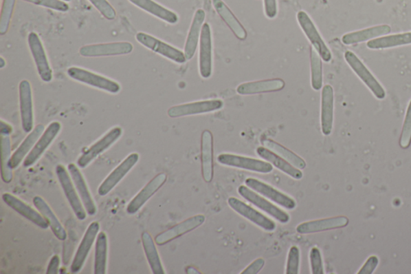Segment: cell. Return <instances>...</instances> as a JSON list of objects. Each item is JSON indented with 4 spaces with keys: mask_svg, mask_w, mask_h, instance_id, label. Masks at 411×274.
Here are the masks:
<instances>
[{
    "mask_svg": "<svg viewBox=\"0 0 411 274\" xmlns=\"http://www.w3.org/2000/svg\"><path fill=\"white\" fill-rule=\"evenodd\" d=\"M136 40L146 49L151 50L175 63L184 64L188 61L184 52L166 44L155 36L147 34V33L138 32L136 35Z\"/></svg>",
    "mask_w": 411,
    "mask_h": 274,
    "instance_id": "277c9868",
    "label": "cell"
},
{
    "mask_svg": "<svg viewBox=\"0 0 411 274\" xmlns=\"http://www.w3.org/2000/svg\"><path fill=\"white\" fill-rule=\"evenodd\" d=\"M201 166L203 180L211 182L214 178V138L208 129L201 137Z\"/></svg>",
    "mask_w": 411,
    "mask_h": 274,
    "instance_id": "603a6c76",
    "label": "cell"
},
{
    "mask_svg": "<svg viewBox=\"0 0 411 274\" xmlns=\"http://www.w3.org/2000/svg\"><path fill=\"white\" fill-rule=\"evenodd\" d=\"M142 242L146 257L154 274H165L164 266L161 262L159 253L156 248L154 240L149 233L144 232L142 234Z\"/></svg>",
    "mask_w": 411,
    "mask_h": 274,
    "instance_id": "e575fe53",
    "label": "cell"
},
{
    "mask_svg": "<svg viewBox=\"0 0 411 274\" xmlns=\"http://www.w3.org/2000/svg\"><path fill=\"white\" fill-rule=\"evenodd\" d=\"M70 78L79 81V83L92 86V87L107 91L108 93L116 94L120 92L121 85L116 81H112L106 76L96 74L87 70L71 67L67 71Z\"/></svg>",
    "mask_w": 411,
    "mask_h": 274,
    "instance_id": "6da1fadb",
    "label": "cell"
},
{
    "mask_svg": "<svg viewBox=\"0 0 411 274\" xmlns=\"http://www.w3.org/2000/svg\"><path fill=\"white\" fill-rule=\"evenodd\" d=\"M138 160H140V155L137 153H132L100 185L98 194L100 196L108 195L137 165Z\"/></svg>",
    "mask_w": 411,
    "mask_h": 274,
    "instance_id": "e0dca14e",
    "label": "cell"
},
{
    "mask_svg": "<svg viewBox=\"0 0 411 274\" xmlns=\"http://www.w3.org/2000/svg\"><path fill=\"white\" fill-rule=\"evenodd\" d=\"M11 140L9 134H1V154H2V180L6 184L11 182L13 179L12 169L9 166L11 155Z\"/></svg>",
    "mask_w": 411,
    "mask_h": 274,
    "instance_id": "74e56055",
    "label": "cell"
},
{
    "mask_svg": "<svg viewBox=\"0 0 411 274\" xmlns=\"http://www.w3.org/2000/svg\"><path fill=\"white\" fill-rule=\"evenodd\" d=\"M2 199L4 203L10 207L12 209L16 211L23 218L31 221L32 223L36 224L38 227L43 229L49 228V224H47L44 216L39 213V211L33 209L32 207L18 199L15 196L10 193H4L2 196Z\"/></svg>",
    "mask_w": 411,
    "mask_h": 274,
    "instance_id": "44dd1931",
    "label": "cell"
},
{
    "mask_svg": "<svg viewBox=\"0 0 411 274\" xmlns=\"http://www.w3.org/2000/svg\"><path fill=\"white\" fill-rule=\"evenodd\" d=\"M56 174L76 218L79 220H85L87 211L85 210L82 201L79 198L78 191L74 185V182L71 180V177H70L68 171H66L64 166L58 165L56 167Z\"/></svg>",
    "mask_w": 411,
    "mask_h": 274,
    "instance_id": "52a82bcc",
    "label": "cell"
},
{
    "mask_svg": "<svg viewBox=\"0 0 411 274\" xmlns=\"http://www.w3.org/2000/svg\"><path fill=\"white\" fill-rule=\"evenodd\" d=\"M61 1H64V2H69V1H71V0H61Z\"/></svg>",
    "mask_w": 411,
    "mask_h": 274,
    "instance_id": "f5cc1de1",
    "label": "cell"
},
{
    "mask_svg": "<svg viewBox=\"0 0 411 274\" xmlns=\"http://www.w3.org/2000/svg\"><path fill=\"white\" fill-rule=\"evenodd\" d=\"M60 129L61 124L59 122H54L49 124V126L47 127L41 138L38 139L31 152L23 160V167H30L34 165L40 160L47 149L49 147L56 136H58Z\"/></svg>",
    "mask_w": 411,
    "mask_h": 274,
    "instance_id": "9a60e30c",
    "label": "cell"
},
{
    "mask_svg": "<svg viewBox=\"0 0 411 274\" xmlns=\"http://www.w3.org/2000/svg\"><path fill=\"white\" fill-rule=\"evenodd\" d=\"M33 204L40 213L44 216L55 237L60 240H65L67 239L66 231L45 200L37 196L33 198Z\"/></svg>",
    "mask_w": 411,
    "mask_h": 274,
    "instance_id": "1f68e13d",
    "label": "cell"
},
{
    "mask_svg": "<svg viewBox=\"0 0 411 274\" xmlns=\"http://www.w3.org/2000/svg\"><path fill=\"white\" fill-rule=\"evenodd\" d=\"M21 123L23 131L30 133L34 126V110L32 86L30 81L23 80L19 85Z\"/></svg>",
    "mask_w": 411,
    "mask_h": 274,
    "instance_id": "2e32d148",
    "label": "cell"
},
{
    "mask_svg": "<svg viewBox=\"0 0 411 274\" xmlns=\"http://www.w3.org/2000/svg\"><path fill=\"white\" fill-rule=\"evenodd\" d=\"M15 3L16 0H3L1 17H0V34L1 35H5L9 30Z\"/></svg>",
    "mask_w": 411,
    "mask_h": 274,
    "instance_id": "ab89813d",
    "label": "cell"
},
{
    "mask_svg": "<svg viewBox=\"0 0 411 274\" xmlns=\"http://www.w3.org/2000/svg\"><path fill=\"white\" fill-rule=\"evenodd\" d=\"M213 6L219 17L227 23V25L238 39L241 41L246 40L247 34L245 28L237 20V18L232 12L230 8L226 6L225 3L223 0H213Z\"/></svg>",
    "mask_w": 411,
    "mask_h": 274,
    "instance_id": "d6a6232c",
    "label": "cell"
},
{
    "mask_svg": "<svg viewBox=\"0 0 411 274\" xmlns=\"http://www.w3.org/2000/svg\"><path fill=\"white\" fill-rule=\"evenodd\" d=\"M23 1L49 8L56 12H66L69 10V4L61 1V0H23Z\"/></svg>",
    "mask_w": 411,
    "mask_h": 274,
    "instance_id": "7bdbcfd3",
    "label": "cell"
},
{
    "mask_svg": "<svg viewBox=\"0 0 411 274\" xmlns=\"http://www.w3.org/2000/svg\"><path fill=\"white\" fill-rule=\"evenodd\" d=\"M345 59L358 78L364 83L377 99L382 100L386 98L384 88L355 54L351 51L346 52Z\"/></svg>",
    "mask_w": 411,
    "mask_h": 274,
    "instance_id": "5b68a950",
    "label": "cell"
},
{
    "mask_svg": "<svg viewBox=\"0 0 411 274\" xmlns=\"http://www.w3.org/2000/svg\"><path fill=\"white\" fill-rule=\"evenodd\" d=\"M199 73L204 79L212 74V39L209 23H205L199 40Z\"/></svg>",
    "mask_w": 411,
    "mask_h": 274,
    "instance_id": "5bb4252c",
    "label": "cell"
},
{
    "mask_svg": "<svg viewBox=\"0 0 411 274\" xmlns=\"http://www.w3.org/2000/svg\"><path fill=\"white\" fill-rule=\"evenodd\" d=\"M108 255L107 235L104 232L100 233L95 246L94 273H107Z\"/></svg>",
    "mask_w": 411,
    "mask_h": 274,
    "instance_id": "8d00e7d4",
    "label": "cell"
},
{
    "mask_svg": "<svg viewBox=\"0 0 411 274\" xmlns=\"http://www.w3.org/2000/svg\"><path fill=\"white\" fill-rule=\"evenodd\" d=\"M27 42L32 56L35 61L38 74L40 75L43 81L50 83L54 78V75H52V70L41 38L36 32H32L28 34Z\"/></svg>",
    "mask_w": 411,
    "mask_h": 274,
    "instance_id": "9c48e42d",
    "label": "cell"
},
{
    "mask_svg": "<svg viewBox=\"0 0 411 274\" xmlns=\"http://www.w3.org/2000/svg\"><path fill=\"white\" fill-rule=\"evenodd\" d=\"M122 134V129L121 127H117L111 129L81 155L78 161L79 167L85 168L89 166L96 158L102 155L103 152L113 146L120 138Z\"/></svg>",
    "mask_w": 411,
    "mask_h": 274,
    "instance_id": "7c38bea8",
    "label": "cell"
},
{
    "mask_svg": "<svg viewBox=\"0 0 411 274\" xmlns=\"http://www.w3.org/2000/svg\"><path fill=\"white\" fill-rule=\"evenodd\" d=\"M410 144H411V101L408 105V112H406L403 129H401L399 145H400L401 148L408 149L410 147Z\"/></svg>",
    "mask_w": 411,
    "mask_h": 274,
    "instance_id": "60d3db41",
    "label": "cell"
},
{
    "mask_svg": "<svg viewBox=\"0 0 411 274\" xmlns=\"http://www.w3.org/2000/svg\"><path fill=\"white\" fill-rule=\"evenodd\" d=\"M205 18L206 13L203 9L196 11L184 48V54L188 61L193 59L196 50H197Z\"/></svg>",
    "mask_w": 411,
    "mask_h": 274,
    "instance_id": "484cf974",
    "label": "cell"
},
{
    "mask_svg": "<svg viewBox=\"0 0 411 274\" xmlns=\"http://www.w3.org/2000/svg\"><path fill=\"white\" fill-rule=\"evenodd\" d=\"M263 145L270 151H274L284 160L288 161L291 165L300 170H303L306 167V162L302 158H300L296 153L289 150V149L282 146L281 144L272 140V139L265 138L262 140Z\"/></svg>",
    "mask_w": 411,
    "mask_h": 274,
    "instance_id": "d590c367",
    "label": "cell"
},
{
    "mask_svg": "<svg viewBox=\"0 0 411 274\" xmlns=\"http://www.w3.org/2000/svg\"><path fill=\"white\" fill-rule=\"evenodd\" d=\"M265 12L267 18L274 19L277 16L276 0H264Z\"/></svg>",
    "mask_w": 411,
    "mask_h": 274,
    "instance_id": "c3c4849f",
    "label": "cell"
},
{
    "mask_svg": "<svg viewBox=\"0 0 411 274\" xmlns=\"http://www.w3.org/2000/svg\"><path fill=\"white\" fill-rule=\"evenodd\" d=\"M256 154L263 160L271 163V165L277 169L283 171L285 174L293 178L295 180H300L303 178V172L298 168L291 165L288 161L284 160L276 153L266 147H260L256 149Z\"/></svg>",
    "mask_w": 411,
    "mask_h": 274,
    "instance_id": "83f0119b",
    "label": "cell"
},
{
    "mask_svg": "<svg viewBox=\"0 0 411 274\" xmlns=\"http://www.w3.org/2000/svg\"><path fill=\"white\" fill-rule=\"evenodd\" d=\"M217 161L224 166L261 173V174H269V173L274 171V166L269 162L249 157L234 155V154H221L217 157Z\"/></svg>",
    "mask_w": 411,
    "mask_h": 274,
    "instance_id": "7a4b0ae2",
    "label": "cell"
},
{
    "mask_svg": "<svg viewBox=\"0 0 411 274\" xmlns=\"http://www.w3.org/2000/svg\"><path fill=\"white\" fill-rule=\"evenodd\" d=\"M45 131L44 125L39 124L28 134L25 140L21 143V145L18 147L17 150L12 156L9 166H10L12 170L16 169V168L20 166L21 162L25 160V157L31 152L38 139L41 138Z\"/></svg>",
    "mask_w": 411,
    "mask_h": 274,
    "instance_id": "f1b7e54d",
    "label": "cell"
},
{
    "mask_svg": "<svg viewBox=\"0 0 411 274\" xmlns=\"http://www.w3.org/2000/svg\"><path fill=\"white\" fill-rule=\"evenodd\" d=\"M408 45H411V32L379 37L367 43L370 50L390 49Z\"/></svg>",
    "mask_w": 411,
    "mask_h": 274,
    "instance_id": "836d02e7",
    "label": "cell"
},
{
    "mask_svg": "<svg viewBox=\"0 0 411 274\" xmlns=\"http://www.w3.org/2000/svg\"><path fill=\"white\" fill-rule=\"evenodd\" d=\"M60 266V257L55 255L52 257L47 268V274H56L58 273Z\"/></svg>",
    "mask_w": 411,
    "mask_h": 274,
    "instance_id": "681fc988",
    "label": "cell"
},
{
    "mask_svg": "<svg viewBox=\"0 0 411 274\" xmlns=\"http://www.w3.org/2000/svg\"><path fill=\"white\" fill-rule=\"evenodd\" d=\"M296 18H298L301 30H302L305 36H307L315 50L322 57V59L324 62L331 61L332 60L331 52L329 50L322 36L320 35L318 28L315 26L311 18L304 11L299 12Z\"/></svg>",
    "mask_w": 411,
    "mask_h": 274,
    "instance_id": "8992f818",
    "label": "cell"
},
{
    "mask_svg": "<svg viewBox=\"0 0 411 274\" xmlns=\"http://www.w3.org/2000/svg\"><path fill=\"white\" fill-rule=\"evenodd\" d=\"M300 252L298 246L291 247L287 260L286 274L300 273Z\"/></svg>",
    "mask_w": 411,
    "mask_h": 274,
    "instance_id": "b9f144b4",
    "label": "cell"
},
{
    "mask_svg": "<svg viewBox=\"0 0 411 274\" xmlns=\"http://www.w3.org/2000/svg\"><path fill=\"white\" fill-rule=\"evenodd\" d=\"M0 63H1L0 64V68L3 69L4 68V67H5L6 62L5 60L3 59V57H0Z\"/></svg>",
    "mask_w": 411,
    "mask_h": 274,
    "instance_id": "816d5d0a",
    "label": "cell"
},
{
    "mask_svg": "<svg viewBox=\"0 0 411 274\" xmlns=\"http://www.w3.org/2000/svg\"><path fill=\"white\" fill-rule=\"evenodd\" d=\"M133 46L130 42H114L81 47L80 55L84 57L122 56L131 54Z\"/></svg>",
    "mask_w": 411,
    "mask_h": 274,
    "instance_id": "4fadbf2b",
    "label": "cell"
},
{
    "mask_svg": "<svg viewBox=\"0 0 411 274\" xmlns=\"http://www.w3.org/2000/svg\"><path fill=\"white\" fill-rule=\"evenodd\" d=\"M310 64H311V84L314 90L318 91L323 86V71L322 57L314 48L310 49Z\"/></svg>",
    "mask_w": 411,
    "mask_h": 274,
    "instance_id": "f35d334b",
    "label": "cell"
},
{
    "mask_svg": "<svg viewBox=\"0 0 411 274\" xmlns=\"http://www.w3.org/2000/svg\"><path fill=\"white\" fill-rule=\"evenodd\" d=\"M245 185L249 189L259 193L266 199L274 202V203L288 210H293L296 208V201L279 190L275 189L266 182H262L255 178H247Z\"/></svg>",
    "mask_w": 411,
    "mask_h": 274,
    "instance_id": "ba28073f",
    "label": "cell"
},
{
    "mask_svg": "<svg viewBox=\"0 0 411 274\" xmlns=\"http://www.w3.org/2000/svg\"><path fill=\"white\" fill-rule=\"evenodd\" d=\"M167 180L166 173H160L148 182L143 189L138 192L131 203L128 204L126 211L128 214L133 215L137 213L143 206L165 185Z\"/></svg>",
    "mask_w": 411,
    "mask_h": 274,
    "instance_id": "ffe728a7",
    "label": "cell"
},
{
    "mask_svg": "<svg viewBox=\"0 0 411 274\" xmlns=\"http://www.w3.org/2000/svg\"><path fill=\"white\" fill-rule=\"evenodd\" d=\"M391 32V28L387 25L370 27L360 31L347 33L342 36L344 45H351L358 43L371 41L379 38L381 36H386Z\"/></svg>",
    "mask_w": 411,
    "mask_h": 274,
    "instance_id": "f546056e",
    "label": "cell"
},
{
    "mask_svg": "<svg viewBox=\"0 0 411 274\" xmlns=\"http://www.w3.org/2000/svg\"><path fill=\"white\" fill-rule=\"evenodd\" d=\"M310 264L313 274H324V264L321 250L317 247L311 249L309 254Z\"/></svg>",
    "mask_w": 411,
    "mask_h": 274,
    "instance_id": "f6af8a7d",
    "label": "cell"
},
{
    "mask_svg": "<svg viewBox=\"0 0 411 274\" xmlns=\"http://www.w3.org/2000/svg\"><path fill=\"white\" fill-rule=\"evenodd\" d=\"M265 264V261L263 258H258L255 260L254 262H252L249 266H248L245 271H243L241 273L242 274H256L259 273L262 268H264Z\"/></svg>",
    "mask_w": 411,
    "mask_h": 274,
    "instance_id": "7dc6e473",
    "label": "cell"
},
{
    "mask_svg": "<svg viewBox=\"0 0 411 274\" xmlns=\"http://www.w3.org/2000/svg\"><path fill=\"white\" fill-rule=\"evenodd\" d=\"M285 83L280 78L251 81L238 86L236 92L241 95L271 93L285 88Z\"/></svg>",
    "mask_w": 411,
    "mask_h": 274,
    "instance_id": "d4e9b609",
    "label": "cell"
},
{
    "mask_svg": "<svg viewBox=\"0 0 411 274\" xmlns=\"http://www.w3.org/2000/svg\"><path fill=\"white\" fill-rule=\"evenodd\" d=\"M334 92L331 85H324L322 92L321 124L324 136L332 133L333 126Z\"/></svg>",
    "mask_w": 411,
    "mask_h": 274,
    "instance_id": "4316f807",
    "label": "cell"
},
{
    "mask_svg": "<svg viewBox=\"0 0 411 274\" xmlns=\"http://www.w3.org/2000/svg\"><path fill=\"white\" fill-rule=\"evenodd\" d=\"M68 170L86 211H87L89 215H94L97 213V206L95 204L89 187L86 185V182L79 168L74 165V163H71L68 166Z\"/></svg>",
    "mask_w": 411,
    "mask_h": 274,
    "instance_id": "cb8c5ba5",
    "label": "cell"
},
{
    "mask_svg": "<svg viewBox=\"0 0 411 274\" xmlns=\"http://www.w3.org/2000/svg\"><path fill=\"white\" fill-rule=\"evenodd\" d=\"M379 263V260L376 256H371L368 258L367 261L364 264L358 274H372L375 272L377 264Z\"/></svg>",
    "mask_w": 411,
    "mask_h": 274,
    "instance_id": "bcb514c9",
    "label": "cell"
},
{
    "mask_svg": "<svg viewBox=\"0 0 411 274\" xmlns=\"http://www.w3.org/2000/svg\"><path fill=\"white\" fill-rule=\"evenodd\" d=\"M129 1L142 10L150 13L152 16L170 23V25H175L179 21V17L176 13L162 6L154 0H129Z\"/></svg>",
    "mask_w": 411,
    "mask_h": 274,
    "instance_id": "4dcf8cb0",
    "label": "cell"
},
{
    "mask_svg": "<svg viewBox=\"0 0 411 274\" xmlns=\"http://www.w3.org/2000/svg\"><path fill=\"white\" fill-rule=\"evenodd\" d=\"M206 218L203 215H196L186 219L178 224L174 226L165 232L156 235L155 243L159 245H164L170 243L172 240L179 238L181 235L191 232L205 222Z\"/></svg>",
    "mask_w": 411,
    "mask_h": 274,
    "instance_id": "ac0fdd59",
    "label": "cell"
},
{
    "mask_svg": "<svg viewBox=\"0 0 411 274\" xmlns=\"http://www.w3.org/2000/svg\"><path fill=\"white\" fill-rule=\"evenodd\" d=\"M350 220L346 216L308 221L301 223L296 227V232L300 234H311L324 232V231L338 229L346 227Z\"/></svg>",
    "mask_w": 411,
    "mask_h": 274,
    "instance_id": "7402d4cb",
    "label": "cell"
},
{
    "mask_svg": "<svg viewBox=\"0 0 411 274\" xmlns=\"http://www.w3.org/2000/svg\"><path fill=\"white\" fill-rule=\"evenodd\" d=\"M228 204L238 215L251 221L252 223L255 224L258 227L265 230L266 232H274L276 230V224L274 220L267 218L260 211L256 210L252 207L245 204V202L236 198V197H230L228 199Z\"/></svg>",
    "mask_w": 411,
    "mask_h": 274,
    "instance_id": "30bf717a",
    "label": "cell"
},
{
    "mask_svg": "<svg viewBox=\"0 0 411 274\" xmlns=\"http://www.w3.org/2000/svg\"><path fill=\"white\" fill-rule=\"evenodd\" d=\"M223 107V102L221 100L200 101V102L175 105L170 108L167 114L170 118H176L217 112Z\"/></svg>",
    "mask_w": 411,
    "mask_h": 274,
    "instance_id": "8fae6325",
    "label": "cell"
},
{
    "mask_svg": "<svg viewBox=\"0 0 411 274\" xmlns=\"http://www.w3.org/2000/svg\"><path fill=\"white\" fill-rule=\"evenodd\" d=\"M12 132V128L10 125L1 121V129H0V133L1 134H9L10 136Z\"/></svg>",
    "mask_w": 411,
    "mask_h": 274,
    "instance_id": "f907efd6",
    "label": "cell"
},
{
    "mask_svg": "<svg viewBox=\"0 0 411 274\" xmlns=\"http://www.w3.org/2000/svg\"><path fill=\"white\" fill-rule=\"evenodd\" d=\"M100 230V224L97 221L90 224L84 235V238L79 245L78 251L75 254L73 262L71 264V272L78 273L83 268L86 259L89 256L91 249L97 239Z\"/></svg>",
    "mask_w": 411,
    "mask_h": 274,
    "instance_id": "d6986e66",
    "label": "cell"
},
{
    "mask_svg": "<svg viewBox=\"0 0 411 274\" xmlns=\"http://www.w3.org/2000/svg\"><path fill=\"white\" fill-rule=\"evenodd\" d=\"M238 192L243 199L250 202V203L256 206V208L264 211L265 213L271 215L272 218L278 220L279 222L282 224L289 222L290 215L288 213L272 204L271 202L267 200L265 197L264 198L261 195L249 189V187L241 185L238 187Z\"/></svg>",
    "mask_w": 411,
    "mask_h": 274,
    "instance_id": "3957f363",
    "label": "cell"
},
{
    "mask_svg": "<svg viewBox=\"0 0 411 274\" xmlns=\"http://www.w3.org/2000/svg\"><path fill=\"white\" fill-rule=\"evenodd\" d=\"M94 8L108 21H113L117 17L115 9L107 0H89Z\"/></svg>",
    "mask_w": 411,
    "mask_h": 274,
    "instance_id": "ee69618b",
    "label": "cell"
}]
</instances>
